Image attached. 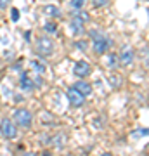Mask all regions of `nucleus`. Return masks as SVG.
<instances>
[{"label":"nucleus","instance_id":"ddd939ff","mask_svg":"<svg viewBox=\"0 0 149 156\" xmlns=\"http://www.w3.org/2000/svg\"><path fill=\"white\" fill-rule=\"evenodd\" d=\"M30 66H31V69H33L37 75H45V71H47V64H45L44 61H38V59H33V61H30Z\"/></svg>","mask_w":149,"mask_h":156},{"label":"nucleus","instance_id":"dca6fc26","mask_svg":"<svg viewBox=\"0 0 149 156\" xmlns=\"http://www.w3.org/2000/svg\"><path fill=\"white\" fill-rule=\"evenodd\" d=\"M73 47H76V49H78V50H82V52H87L88 42H87V40H76V42L73 44Z\"/></svg>","mask_w":149,"mask_h":156},{"label":"nucleus","instance_id":"393cba45","mask_svg":"<svg viewBox=\"0 0 149 156\" xmlns=\"http://www.w3.org/2000/svg\"><path fill=\"white\" fill-rule=\"evenodd\" d=\"M101 156H113V154H111V153H102Z\"/></svg>","mask_w":149,"mask_h":156},{"label":"nucleus","instance_id":"9b49d317","mask_svg":"<svg viewBox=\"0 0 149 156\" xmlns=\"http://www.w3.org/2000/svg\"><path fill=\"white\" fill-rule=\"evenodd\" d=\"M42 12H44L47 17H50V19H57V17L62 16V11L57 5H54V4H47V5H44Z\"/></svg>","mask_w":149,"mask_h":156},{"label":"nucleus","instance_id":"f257e3e1","mask_svg":"<svg viewBox=\"0 0 149 156\" xmlns=\"http://www.w3.org/2000/svg\"><path fill=\"white\" fill-rule=\"evenodd\" d=\"M88 37L92 40V49L97 56L106 54L111 47V40L106 37V33L99 31V30H88Z\"/></svg>","mask_w":149,"mask_h":156},{"label":"nucleus","instance_id":"6e6552de","mask_svg":"<svg viewBox=\"0 0 149 156\" xmlns=\"http://www.w3.org/2000/svg\"><path fill=\"white\" fill-rule=\"evenodd\" d=\"M17 85H19V89L23 90V92H31V90L37 87V83H35V80L28 73H21L19 75V80H17Z\"/></svg>","mask_w":149,"mask_h":156},{"label":"nucleus","instance_id":"bb28decb","mask_svg":"<svg viewBox=\"0 0 149 156\" xmlns=\"http://www.w3.org/2000/svg\"><path fill=\"white\" fill-rule=\"evenodd\" d=\"M140 156H147V154H140Z\"/></svg>","mask_w":149,"mask_h":156},{"label":"nucleus","instance_id":"4468645a","mask_svg":"<svg viewBox=\"0 0 149 156\" xmlns=\"http://www.w3.org/2000/svg\"><path fill=\"white\" fill-rule=\"evenodd\" d=\"M87 5V0H69V9L73 12L83 11V7Z\"/></svg>","mask_w":149,"mask_h":156},{"label":"nucleus","instance_id":"423d86ee","mask_svg":"<svg viewBox=\"0 0 149 156\" xmlns=\"http://www.w3.org/2000/svg\"><path fill=\"white\" fill-rule=\"evenodd\" d=\"M135 59V52L130 45H123L122 50H120V54H118V62L122 64V66H130Z\"/></svg>","mask_w":149,"mask_h":156},{"label":"nucleus","instance_id":"f8f14e48","mask_svg":"<svg viewBox=\"0 0 149 156\" xmlns=\"http://www.w3.org/2000/svg\"><path fill=\"white\" fill-rule=\"evenodd\" d=\"M64 142H66L64 134H55L52 137H49V144L54 146V149H62L64 147Z\"/></svg>","mask_w":149,"mask_h":156},{"label":"nucleus","instance_id":"aec40b11","mask_svg":"<svg viewBox=\"0 0 149 156\" xmlns=\"http://www.w3.org/2000/svg\"><path fill=\"white\" fill-rule=\"evenodd\" d=\"M19 17H21V12L17 11V9H12V11H11V19L14 23H17V21H19Z\"/></svg>","mask_w":149,"mask_h":156},{"label":"nucleus","instance_id":"f3484780","mask_svg":"<svg viewBox=\"0 0 149 156\" xmlns=\"http://www.w3.org/2000/svg\"><path fill=\"white\" fill-rule=\"evenodd\" d=\"M44 30H45V33H55V31H57V24H55L54 21H47Z\"/></svg>","mask_w":149,"mask_h":156},{"label":"nucleus","instance_id":"5701e85b","mask_svg":"<svg viewBox=\"0 0 149 156\" xmlns=\"http://www.w3.org/2000/svg\"><path fill=\"white\" fill-rule=\"evenodd\" d=\"M23 156H37V153H35V151H28V153H24Z\"/></svg>","mask_w":149,"mask_h":156},{"label":"nucleus","instance_id":"39448f33","mask_svg":"<svg viewBox=\"0 0 149 156\" xmlns=\"http://www.w3.org/2000/svg\"><path fill=\"white\" fill-rule=\"evenodd\" d=\"M0 134L4 135V139H16L17 137V127L11 118H2L0 120Z\"/></svg>","mask_w":149,"mask_h":156},{"label":"nucleus","instance_id":"9d476101","mask_svg":"<svg viewBox=\"0 0 149 156\" xmlns=\"http://www.w3.org/2000/svg\"><path fill=\"white\" fill-rule=\"evenodd\" d=\"M71 87H73L75 90H78V92H80L83 97H88V95L92 94V85L88 83V82H85V80H82V78H80L78 82H75Z\"/></svg>","mask_w":149,"mask_h":156},{"label":"nucleus","instance_id":"a878e982","mask_svg":"<svg viewBox=\"0 0 149 156\" xmlns=\"http://www.w3.org/2000/svg\"><path fill=\"white\" fill-rule=\"evenodd\" d=\"M64 156H73V154H64Z\"/></svg>","mask_w":149,"mask_h":156},{"label":"nucleus","instance_id":"a211bd4d","mask_svg":"<svg viewBox=\"0 0 149 156\" xmlns=\"http://www.w3.org/2000/svg\"><path fill=\"white\" fill-rule=\"evenodd\" d=\"M109 83H111V87L118 89V87L122 85V82H120V78L116 76V75H109Z\"/></svg>","mask_w":149,"mask_h":156},{"label":"nucleus","instance_id":"20e7f679","mask_svg":"<svg viewBox=\"0 0 149 156\" xmlns=\"http://www.w3.org/2000/svg\"><path fill=\"white\" fill-rule=\"evenodd\" d=\"M12 122L16 123V127L30 128L31 123H33V115L26 108H17V109L12 111Z\"/></svg>","mask_w":149,"mask_h":156},{"label":"nucleus","instance_id":"1a4fd4ad","mask_svg":"<svg viewBox=\"0 0 149 156\" xmlns=\"http://www.w3.org/2000/svg\"><path fill=\"white\" fill-rule=\"evenodd\" d=\"M66 97H68V101H69V104H71L73 108H82L83 102H85V97H83L78 90L73 89V87H69V89H68Z\"/></svg>","mask_w":149,"mask_h":156},{"label":"nucleus","instance_id":"0eeeda50","mask_svg":"<svg viewBox=\"0 0 149 156\" xmlns=\"http://www.w3.org/2000/svg\"><path fill=\"white\" fill-rule=\"evenodd\" d=\"M90 73H92V66L87 61H83V59H80V61H76L73 64V75L76 78H85Z\"/></svg>","mask_w":149,"mask_h":156},{"label":"nucleus","instance_id":"6ab92c4d","mask_svg":"<svg viewBox=\"0 0 149 156\" xmlns=\"http://www.w3.org/2000/svg\"><path fill=\"white\" fill-rule=\"evenodd\" d=\"M109 4V0H92V5L95 7V9H101V7H106Z\"/></svg>","mask_w":149,"mask_h":156},{"label":"nucleus","instance_id":"b1692460","mask_svg":"<svg viewBox=\"0 0 149 156\" xmlns=\"http://www.w3.org/2000/svg\"><path fill=\"white\" fill-rule=\"evenodd\" d=\"M42 156H52V154H50L49 151H44V153H42Z\"/></svg>","mask_w":149,"mask_h":156},{"label":"nucleus","instance_id":"f03ea898","mask_svg":"<svg viewBox=\"0 0 149 156\" xmlns=\"http://www.w3.org/2000/svg\"><path fill=\"white\" fill-rule=\"evenodd\" d=\"M88 19H90L88 12H85V11L75 12V16H73L71 21H69V30H71V35L80 37V35L85 33V23H87Z\"/></svg>","mask_w":149,"mask_h":156},{"label":"nucleus","instance_id":"412c9836","mask_svg":"<svg viewBox=\"0 0 149 156\" xmlns=\"http://www.w3.org/2000/svg\"><path fill=\"white\" fill-rule=\"evenodd\" d=\"M133 137H146L147 135V128H139V132H133Z\"/></svg>","mask_w":149,"mask_h":156},{"label":"nucleus","instance_id":"2eb2a0df","mask_svg":"<svg viewBox=\"0 0 149 156\" xmlns=\"http://www.w3.org/2000/svg\"><path fill=\"white\" fill-rule=\"evenodd\" d=\"M118 64H120V62H118V54H115V52H109V54H108V62H106V66L113 69V68H116Z\"/></svg>","mask_w":149,"mask_h":156},{"label":"nucleus","instance_id":"4be33fe9","mask_svg":"<svg viewBox=\"0 0 149 156\" xmlns=\"http://www.w3.org/2000/svg\"><path fill=\"white\" fill-rule=\"evenodd\" d=\"M9 5H11V0H0V9H2V11L7 9Z\"/></svg>","mask_w":149,"mask_h":156},{"label":"nucleus","instance_id":"7ed1b4c3","mask_svg":"<svg viewBox=\"0 0 149 156\" xmlns=\"http://www.w3.org/2000/svg\"><path fill=\"white\" fill-rule=\"evenodd\" d=\"M35 50H37V54H40L42 57H50L55 52L54 40L50 38V37H47V35H42V37H38L37 42H35Z\"/></svg>","mask_w":149,"mask_h":156}]
</instances>
